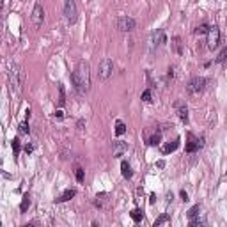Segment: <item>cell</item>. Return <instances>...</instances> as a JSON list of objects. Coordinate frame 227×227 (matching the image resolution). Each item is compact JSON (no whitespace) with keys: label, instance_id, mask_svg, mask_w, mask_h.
I'll return each instance as SVG.
<instances>
[{"label":"cell","instance_id":"6da1fadb","mask_svg":"<svg viewBox=\"0 0 227 227\" xmlns=\"http://www.w3.org/2000/svg\"><path fill=\"white\" fill-rule=\"evenodd\" d=\"M71 82H73V87L78 94H85L91 89V68H89V62H82L76 64V68L71 75Z\"/></svg>","mask_w":227,"mask_h":227},{"label":"cell","instance_id":"7a4b0ae2","mask_svg":"<svg viewBox=\"0 0 227 227\" xmlns=\"http://www.w3.org/2000/svg\"><path fill=\"white\" fill-rule=\"evenodd\" d=\"M23 80H25V71H23V68H21V66H13V68H11V73H9V89H11L13 94H20Z\"/></svg>","mask_w":227,"mask_h":227},{"label":"cell","instance_id":"3957f363","mask_svg":"<svg viewBox=\"0 0 227 227\" xmlns=\"http://www.w3.org/2000/svg\"><path fill=\"white\" fill-rule=\"evenodd\" d=\"M204 89H206V78H202V76L192 78L188 82V85H186V92L190 96H199L200 92H204Z\"/></svg>","mask_w":227,"mask_h":227},{"label":"cell","instance_id":"277c9868","mask_svg":"<svg viewBox=\"0 0 227 227\" xmlns=\"http://www.w3.org/2000/svg\"><path fill=\"white\" fill-rule=\"evenodd\" d=\"M112 73H114V62L110 59H103L99 62V68H98L99 80H108V78L112 76Z\"/></svg>","mask_w":227,"mask_h":227},{"label":"cell","instance_id":"5b68a950","mask_svg":"<svg viewBox=\"0 0 227 227\" xmlns=\"http://www.w3.org/2000/svg\"><path fill=\"white\" fill-rule=\"evenodd\" d=\"M64 16L69 23H75L78 16V9H76V2L75 0H66L64 4Z\"/></svg>","mask_w":227,"mask_h":227},{"label":"cell","instance_id":"8992f818","mask_svg":"<svg viewBox=\"0 0 227 227\" xmlns=\"http://www.w3.org/2000/svg\"><path fill=\"white\" fill-rule=\"evenodd\" d=\"M135 27H137V21L131 16H121V18H117V28L121 32H131V30H135Z\"/></svg>","mask_w":227,"mask_h":227},{"label":"cell","instance_id":"52a82bcc","mask_svg":"<svg viewBox=\"0 0 227 227\" xmlns=\"http://www.w3.org/2000/svg\"><path fill=\"white\" fill-rule=\"evenodd\" d=\"M208 37H206V43H208V48L215 50L220 43V30L217 27H209V32H208Z\"/></svg>","mask_w":227,"mask_h":227},{"label":"cell","instance_id":"ba28073f","mask_svg":"<svg viewBox=\"0 0 227 227\" xmlns=\"http://www.w3.org/2000/svg\"><path fill=\"white\" fill-rule=\"evenodd\" d=\"M43 21H44V9H43V6L37 2L34 6V11H32V23H34L35 28H39L43 25Z\"/></svg>","mask_w":227,"mask_h":227},{"label":"cell","instance_id":"9c48e42d","mask_svg":"<svg viewBox=\"0 0 227 227\" xmlns=\"http://www.w3.org/2000/svg\"><path fill=\"white\" fill-rule=\"evenodd\" d=\"M126 151H128V144L124 140H115L114 142V156H115V158L124 156Z\"/></svg>","mask_w":227,"mask_h":227},{"label":"cell","instance_id":"30bf717a","mask_svg":"<svg viewBox=\"0 0 227 227\" xmlns=\"http://www.w3.org/2000/svg\"><path fill=\"white\" fill-rule=\"evenodd\" d=\"M121 174H122V177L124 179H131V176H133V170H131V165L128 162H122L121 163Z\"/></svg>","mask_w":227,"mask_h":227},{"label":"cell","instance_id":"8fae6325","mask_svg":"<svg viewBox=\"0 0 227 227\" xmlns=\"http://www.w3.org/2000/svg\"><path fill=\"white\" fill-rule=\"evenodd\" d=\"M177 117L183 121V122H188V106L183 105V103H179V105H177Z\"/></svg>","mask_w":227,"mask_h":227},{"label":"cell","instance_id":"7c38bea8","mask_svg":"<svg viewBox=\"0 0 227 227\" xmlns=\"http://www.w3.org/2000/svg\"><path fill=\"white\" fill-rule=\"evenodd\" d=\"M75 195H76V190H75V188H68V190L64 192L59 199H55V200H57V202H66V200H71Z\"/></svg>","mask_w":227,"mask_h":227},{"label":"cell","instance_id":"4fadbf2b","mask_svg":"<svg viewBox=\"0 0 227 227\" xmlns=\"http://www.w3.org/2000/svg\"><path fill=\"white\" fill-rule=\"evenodd\" d=\"M172 48L177 55H183V43H181V37L179 35H174L172 37Z\"/></svg>","mask_w":227,"mask_h":227},{"label":"cell","instance_id":"5bb4252c","mask_svg":"<svg viewBox=\"0 0 227 227\" xmlns=\"http://www.w3.org/2000/svg\"><path fill=\"white\" fill-rule=\"evenodd\" d=\"M177 147H179V138H174L172 144H170V142H169V144H165V146L162 147V151L165 153V155H169V153H174Z\"/></svg>","mask_w":227,"mask_h":227},{"label":"cell","instance_id":"9a60e30c","mask_svg":"<svg viewBox=\"0 0 227 227\" xmlns=\"http://www.w3.org/2000/svg\"><path fill=\"white\" fill-rule=\"evenodd\" d=\"M106 197H108V193H98V195H96V199H94V204L98 206V208H105Z\"/></svg>","mask_w":227,"mask_h":227},{"label":"cell","instance_id":"2e32d148","mask_svg":"<svg viewBox=\"0 0 227 227\" xmlns=\"http://www.w3.org/2000/svg\"><path fill=\"white\" fill-rule=\"evenodd\" d=\"M28 206H30V195H28V193H25V195H23V199H21V204H20V211H21V213H27Z\"/></svg>","mask_w":227,"mask_h":227},{"label":"cell","instance_id":"e0dca14e","mask_svg":"<svg viewBox=\"0 0 227 227\" xmlns=\"http://www.w3.org/2000/svg\"><path fill=\"white\" fill-rule=\"evenodd\" d=\"M206 224V217H195V218H190V227H199Z\"/></svg>","mask_w":227,"mask_h":227},{"label":"cell","instance_id":"ac0fdd59","mask_svg":"<svg viewBox=\"0 0 227 227\" xmlns=\"http://www.w3.org/2000/svg\"><path fill=\"white\" fill-rule=\"evenodd\" d=\"M160 142H162V131H156V133L147 140V144H149V146H158Z\"/></svg>","mask_w":227,"mask_h":227},{"label":"cell","instance_id":"d6986e66","mask_svg":"<svg viewBox=\"0 0 227 227\" xmlns=\"http://www.w3.org/2000/svg\"><path fill=\"white\" fill-rule=\"evenodd\" d=\"M130 217L133 218V222H142V218H144V213H142V209H133V211L130 213Z\"/></svg>","mask_w":227,"mask_h":227},{"label":"cell","instance_id":"ffe728a7","mask_svg":"<svg viewBox=\"0 0 227 227\" xmlns=\"http://www.w3.org/2000/svg\"><path fill=\"white\" fill-rule=\"evenodd\" d=\"M140 99L144 103H151V101H153V91H151V89H146V91L142 92Z\"/></svg>","mask_w":227,"mask_h":227},{"label":"cell","instance_id":"44dd1931","mask_svg":"<svg viewBox=\"0 0 227 227\" xmlns=\"http://www.w3.org/2000/svg\"><path fill=\"white\" fill-rule=\"evenodd\" d=\"M199 144L197 140H190L188 144H186V153H195V151H199Z\"/></svg>","mask_w":227,"mask_h":227},{"label":"cell","instance_id":"7402d4cb","mask_svg":"<svg viewBox=\"0 0 227 227\" xmlns=\"http://www.w3.org/2000/svg\"><path fill=\"white\" fill-rule=\"evenodd\" d=\"M66 103V94H64V85L59 84V106H64Z\"/></svg>","mask_w":227,"mask_h":227},{"label":"cell","instance_id":"603a6c76","mask_svg":"<svg viewBox=\"0 0 227 227\" xmlns=\"http://www.w3.org/2000/svg\"><path fill=\"white\" fill-rule=\"evenodd\" d=\"M126 133V124L124 122H121V121H117V124H115V135H124Z\"/></svg>","mask_w":227,"mask_h":227},{"label":"cell","instance_id":"cb8c5ba5","mask_svg":"<svg viewBox=\"0 0 227 227\" xmlns=\"http://www.w3.org/2000/svg\"><path fill=\"white\" fill-rule=\"evenodd\" d=\"M167 222H170V217L167 215V213H163L160 218H156V220H155V227L162 225V224H167Z\"/></svg>","mask_w":227,"mask_h":227},{"label":"cell","instance_id":"d4e9b609","mask_svg":"<svg viewBox=\"0 0 227 227\" xmlns=\"http://www.w3.org/2000/svg\"><path fill=\"white\" fill-rule=\"evenodd\" d=\"M11 146H13V151H14V155H18L21 151V140L20 138H13V142H11Z\"/></svg>","mask_w":227,"mask_h":227},{"label":"cell","instance_id":"484cf974","mask_svg":"<svg viewBox=\"0 0 227 227\" xmlns=\"http://www.w3.org/2000/svg\"><path fill=\"white\" fill-rule=\"evenodd\" d=\"M199 211H200V206L195 204L193 208H190V211L186 213V215H188V218H195V217L199 215Z\"/></svg>","mask_w":227,"mask_h":227},{"label":"cell","instance_id":"4316f807","mask_svg":"<svg viewBox=\"0 0 227 227\" xmlns=\"http://www.w3.org/2000/svg\"><path fill=\"white\" fill-rule=\"evenodd\" d=\"M193 32H195L197 35H204V34H208V32H209V27H208V25H199Z\"/></svg>","mask_w":227,"mask_h":227},{"label":"cell","instance_id":"83f0119b","mask_svg":"<svg viewBox=\"0 0 227 227\" xmlns=\"http://www.w3.org/2000/svg\"><path fill=\"white\" fill-rule=\"evenodd\" d=\"M20 133L21 135H28V133H30V128H28V122H27V121H23V122L20 124Z\"/></svg>","mask_w":227,"mask_h":227},{"label":"cell","instance_id":"f1b7e54d","mask_svg":"<svg viewBox=\"0 0 227 227\" xmlns=\"http://www.w3.org/2000/svg\"><path fill=\"white\" fill-rule=\"evenodd\" d=\"M75 176H76V181H78V183H82V181L85 179V170L84 169H76V174H75Z\"/></svg>","mask_w":227,"mask_h":227},{"label":"cell","instance_id":"f546056e","mask_svg":"<svg viewBox=\"0 0 227 227\" xmlns=\"http://www.w3.org/2000/svg\"><path fill=\"white\" fill-rule=\"evenodd\" d=\"M225 59H227V46H225L224 50H222V52H220V55L217 57V62H224Z\"/></svg>","mask_w":227,"mask_h":227},{"label":"cell","instance_id":"4dcf8cb0","mask_svg":"<svg viewBox=\"0 0 227 227\" xmlns=\"http://www.w3.org/2000/svg\"><path fill=\"white\" fill-rule=\"evenodd\" d=\"M174 69H176L174 66H170V68H169V73H167V78H169V80H172V78H174Z\"/></svg>","mask_w":227,"mask_h":227},{"label":"cell","instance_id":"1f68e13d","mask_svg":"<svg viewBox=\"0 0 227 227\" xmlns=\"http://www.w3.org/2000/svg\"><path fill=\"white\" fill-rule=\"evenodd\" d=\"M32 151H34V146H32V144H27V146H25V153H27V155H30Z\"/></svg>","mask_w":227,"mask_h":227},{"label":"cell","instance_id":"d6a6232c","mask_svg":"<svg viewBox=\"0 0 227 227\" xmlns=\"http://www.w3.org/2000/svg\"><path fill=\"white\" fill-rule=\"evenodd\" d=\"M53 115H55V119H62V117H64V112H62V110H55V114H53Z\"/></svg>","mask_w":227,"mask_h":227},{"label":"cell","instance_id":"836d02e7","mask_svg":"<svg viewBox=\"0 0 227 227\" xmlns=\"http://www.w3.org/2000/svg\"><path fill=\"white\" fill-rule=\"evenodd\" d=\"M179 195H181V199H183L184 202L188 200V193H186V192H184V190H181V192H179Z\"/></svg>","mask_w":227,"mask_h":227},{"label":"cell","instance_id":"e575fe53","mask_svg":"<svg viewBox=\"0 0 227 227\" xmlns=\"http://www.w3.org/2000/svg\"><path fill=\"white\" fill-rule=\"evenodd\" d=\"M84 124H85V122H84V119H80V121H78V124H76V126H78V131H82V130H84Z\"/></svg>","mask_w":227,"mask_h":227},{"label":"cell","instance_id":"d590c367","mask_svg":"<svg viewBox=\"0 0 227 227\" xmlns=\"http://www.w3.org/2000/svg\"><path fill=\"white\" fill-rule=\"evenodd\" d=\"M149 202H151V204H155V202H156V195H155V193H151V199H149Z\"/></svg>","mask_w":227,"mask_h":227},{"label":"cell","instance_id":"8d00e7d4","mask_svg":"<svg viewBox=\"0 0 227 227\" xmlns=\"http://www.w3.org/2000/svg\"><path fill=\"white\" fill-rule=\"evenodd\" d=\"M156 165H158V167H160V169H162V167H165V162H163V160H160V162L156 163Z\"/></svg>","mask_w":227,"mask_h":227}]
</instances>
